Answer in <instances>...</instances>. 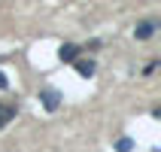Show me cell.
Instances as JSON below:
<instances>
[{
	"mask_svg": "<svg viewBox=\"0 0 161 152\" xmlns=\"http://www.w3.org/2000/svg\"><path fill=\"white\" fill-rule=\"evenodd\" d=\"M12 119H15V107H9V104H0V128L9 125Z\"/></svg>",
	"mask_w": 161,
	"mask_h": 152,
	"instance_id": "obj_5",
	"label": "cell"
},
{
	"mask_svg": "<svg viewBox=\"0 0 161 152\" xmlns=\"http://www.w3.org/2000/svg\"><path fill=\"white\" fill-rule=\"evenodd\" d=\"M155 31H158V21H155V18H146V21H140V25L134 27V37L137 40H149Z\"/></svg>",
	"mask_w": 161,
	"mask_h": 152,
	"instance_id": "obj_2",
	"label": "cell"
},
{
	"mask_svg": "<svg viewBox=\"0 0 161 152\" xmlns=\"http://www.w3.org/2000/svg\"><path fill=\"white\" fill-rule=\"evenodd\" d=\"M79 46H73V43H64L61 49H58V58H61V64H73L76 58H79Z\"/></svg>",
	"mask_w": 161,
	"mask_h": 152,
	"instance_id": "obj_3",
	"label": "cell"
},
{
	"mask_svg": "<svg viewBox=\"0 0 161 152\" xmlns=\"http://www.w3.org/2000/svg\"><path fill=\"white\" fill-rule=\"evenodd\" d=\"M76 73H79V76H85V79H91V76H94V70H97V64L91 61V58H76Z\"/></svg>",
	"mask_w": 161,
	"mask_h": 152,
	"instance_id": "obj_4",
	"label": "cell"
},
{
	"mask_svg": "<svg viewBox=\"0 0 161 152\" xmlns=\"http://www.w3.org/2000/svg\"><path fill=\"white\" fill-rule=\"evenodd\" d=\"M61 100H64V94H61L58 88H52V85L40 88V104H43V110H46V113H55V110L61 107Z\"/></svg>",
	"mask_w": 161,
	"mask_h": 152,
	"instance_id": "obj_1",
	"label": "cell"
},
{
	"mask_svg": "<svg viewBox=\"0 0 161 152\" xmlns=\"http://www.w3.org/2000/svg\"><path fill=\"white\" fill-rule=\"evenodd\" d=\"M134 149V140L131 137H122V140H116V152H131Z\"/></svg>",
	"mask_w": 161,
	"mask_h": 152,
	"instance_id": "obj_6",
	"label": "cell"
},
{
	"mask_svg": "<svg viewBox=\"0 0 161 152\" xmlns=\"http://www.w3.org/2000/svg\"><path fill=\"white\" fill-rule=\"evenodd\" d=\"M3 88H9V79H6V73L0 70V91H3Z\"/></svg>",
	"mask_w": 161,
	"mask_h": 152,
	"instance_id": "obj_7",
	"label": "cell"
}]
</instances>
